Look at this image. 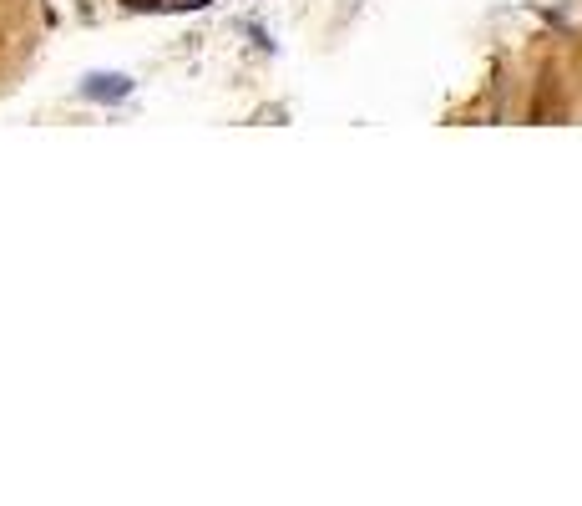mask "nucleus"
I'll list each match as a JSON object with an SVG mask.
<instances>
[]
</instances>
